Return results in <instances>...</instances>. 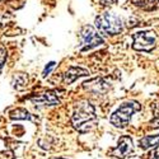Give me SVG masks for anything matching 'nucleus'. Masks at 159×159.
Listing matches in <instances>:
<instances>
[{
    "mask_svg": "<svg viewBox=\"0 0 159 159\" xmlns=\"http://www.w3.org/2000/svg\"><path fill=\"white\" fill-rule=\"evenodd\" d=\"M98 121L96 110L93 104L88 101H82L75 106V110L71 116V124L74 129H76L79 132L85 134V132L90 131L96 126Z\"/></svg>",
    "mask_w": 159,
    "mask_h": 159,
    "instance_id": "obj_1",
    "label": "nucleus"
},
{
    "mask_svg": "<svg viewBox=\"0 0 159 159\" xmlns=\"http://www.w3.org/2000/svg\"><path fill=\"white\" fill-rule=\"evenodd\" d=\"M141 110V104L136 101H126L121 103V106L118 107L111 116L110 122L117 127V129H125L130 121L131 117L134 116V113L139 112Z\"/></svg>",
    "mask_w": 159,
    "mask_h": 159,
    "instance_id": "obj_2",
    "label": "nucleus"
},
{
    "mask_svg": "<svg viewBox=\"0 0 159 159\" xmlns=\"http://www.w3.org/2000/svg\"><path fill=\"white\" fill-rule=\"evenodd\" d=\"M96 28L104 36H116L124 31V23L121 18L113 13H102L96 17Z\"/></svg>",
    "mask_w": 159,
    "mask_h": 159,
    "instance_id": "obj_3",
    "label": "nucleus"
},
{
    "mask_svg": "<svg viewBox=\"0 0 159 159\" xmlns=\"http://www.w3.org/2000/svg\"><path fill=\"white\" fill-rule=\"evenodd\" d=\"M80 38H82L80 51L83 52L96 48L104 43V39L101 36V33L94 27H92V25H84L80 32Z\"/></svg>",
    "mask_w": 159,
    "mask_h": 159,
    "instance_id": "obj_4",
    "label": "nucleus"
},
{
    "mask_svg": "<svg viewBox=\"0 0 159 159\" xmlns=\"http://www.w3.org/2000/svg\"><path fill=\"white\" fill-rule=\"evenodd\" d=\"M132 38H134L132 47H134V50H136V51L150 52L157 46V34L153 31L136 32V33H134Z\"/></svg>",
    "mask_w": 159,
    "mask_h": 159,
    "instance_id": "obj_5",
    "label": "nucleus"
},
{
    "mask_svg": "<svg viewBox=\"0 0 159 159\" xmlns=\"http://www.w3.org/2000/svg\"><path fill=\"white\" fill-rule=\"evenodd\" d=\"M134 147H132V140L130 136H126V135H122L117 141V145L116 148L111 152V155L115 157V158H118V159H124L125 157H127Z\"/></svg>",
    "mask_w": 159,
    "mask_h": 159,
    "instance_id": "obj_6",
    "label": "nucleus"
},
{
    "mask_svg": "<svg viewBox=\"0 0 159 159\" xmlns=\"http://www.w3.org/2000/svg\"><path fill=\"white\" fill-rule=\"evenodd\" d=\"M31 101L36 106H56L60 103V98L55 90H47L41 94L31 97Z\"/></svg>",
    "mask_w": 159,
    "mask_h": 159,
    "instance_id": "obj_7",
    "label": "nucleus"
},
{
    "mask_svg": "<svg viewBox=\"0 0 159 159\" xmlns=\"http://www.w3.org/2000/svg\"><path fill=\"white\" fill-rule=\"evenodd\" d=\"M89 75V71L84 68H82V66H70V68L65 71L64 74V78H62V80L65 84H71L74 83L76 79H79L80 76H87Z\"/></svg>",
    "mask_w": 159,
    "mask_h": 159,
    "instance_id": "obj_8",
    "label": "nucleus"
},
{
    "mask_svg": "<svg viewBox=\"0 0 159 159\" xmlns=\"http://www.w3.org/2000/svg\"><path fill=\"white\" fill-rule=\"evenodd\" d=\"M84 87L94 94H103L110 89V83L102 78H96L93 80L84 83Z\"/></svg>",
    "mask_w": 159,
    "mask_h": 159,
    "instance_id": "obj_9",
    "label": "nucleus"
},
{
    "mask_svg": "<svg viewBox=\"0 0 159 159\" xmlns=\"http://www.w3.org/2000/svg\"><path fill=\"white\" fill-rule=\"evenodd\" d=\"M139 144H140V148H143V149H152V148L159 147V134L144 136L139 141Z\"/></svg>",
    "mask_w": 159,
    "mask_h": 159,
    "instance_id": "obj_10",
    "label": "nucleus"
},
{
    "mask_svg": "<svg viewBox=\"0 0 159 159\" xmlns=\"http://www.w3.org/2000/svg\"><path fill=\"white\" fill-rule=\"evenodd\" d=\"M131 2L144 10H155L159 8V0H131Z\"/></svg>",
    "mask_w": 159,
    "mask_h": 159,
    "instance_id": "obj_11",
    "label": "nucleus"
},
{
    "mask_svg": "<svg viewBox=\"0 0 159 159\" xmlns=\"http://www.w3.org/2000/svg\"><path fill=\"white\" fill-rule=\"evenodd\" d=\"M10 118L13 120H33L32 115L24 108H17L10 112Z\"/></svg>",
    "mask_w": 159,
    "mask_h": 159,
    "instance_id": "obj_12",
    "label": "nucleus"
},
{
    "mask_svg": "<svg viewBox=\"0 0 159 159\" xmlns=\"http://www.w3.org/2000/svg\"><path fill=\"white\" fill-rule=\"evenodd\" d=\"M27 83H28V76H25L24 74H17L14 78H13V82H11L13 87L18 90L25 88Z\"/></svg>",
    "mask_w": 159,
    "mask_h": 159,
    "instance_id": "obj_13",
    "label": "nucleus"
},
{
    "mask_svg": "<svg viewBox=\"0 0 159 159\" xmlns=\"http://www.w3.org/2000/svg\"><path fill=\"white\" fill-rule=\"evenodd\" d=\"M7 56H8V54H7V50H5L4 47L0 46V70L3 69L4 62H5V60H7Z\"/></svg>",
    "mask_w": 159,
    "mask_h": 159,
    "instance_id": "obj_14",
    "label": "nucleus"
},
{
    "mask_svg": "<svg viewBox=\"0 0 159 159\" xmlns=\"http://www.w3.org/2000/svg\"><path fill=\"white\" fill-rule=\"evenodd\" d=\"M55 62L54 61H51V62H48L47 65H46V68H45V70H43V73H42V75H43V78H46L51 71H52V69H54L55 68Z\"/></svg>",
    "mask_w": 159,
    "mask_h": 159,
    "instance_id": "obj_15",
    "label": "nucleus"
},
{
    "mask_svg": "<svg viewBox=\"0 0 159 159\" xmlns=\"http://www.w3.org/2000/svg\"><path fill=\"white\" fill-rule=\"evenodd\" d=\"M150 159H159V148H158V149H155V150L152 153Z\"/></svg>",
    "mask_w": 159,
    "mask_h": 159,
    "instance_id": "obj_16",
    "label": "nucleus"
},
{
    "mask_svg": "<svg viewBox=\"0 0 159 159\" xmlns=\"http://www.w3.org/2000/svg\"><path fill=\"white\" fill-rule=\"evenodd\" d=\"M55 159H66V158H55Z\"/></svg>",
    "mask_w": 159,
    "mask_h": 159,
    "instance_id": "obj_17",
    "label": "nucleus"
}]
</instances>
